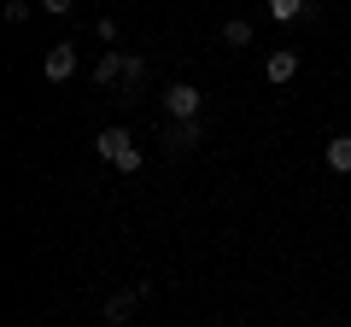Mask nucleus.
<instances>
[{"label": "nucleus", "mask_w": 351, "mask_h": 327, "mask_svg": "<svg viewBox=\"0 0 351 327\" xmlns=\"http://www.w3.org/2000/svg\"><path fill=\"white\" fill-rule=\"evenodd\" d=\"M199 140H205V123H199V117H188V123H170V129H164V146H170V152H193Z\"/></svg>", "instance_id": "3"}, {"label": "nucleus", "mask_w": 351, "mask_h": 327, "mask_svg": "<svg viewBox=\"0 0 351 327\" xmlns=\"http://www.w3.org/2000/svg\"><path fill=\"white\" fill-rule=\"evenodd\" d=\"M147 287H135V292H117V298H106V322H129V310H135V298Z\"/></svg>", "instance_id": "8"}, {"label": "nucleus", "mask_w": 351, "mask_h": 327, "mask_svg": "<svg viewBox=\"0 0 351 327\" xmlns=\"http://www.w3.org/2000/svg\"><path fill=\"white\" fill-rule=\"evenodd\" d=\"M199 105H205V94L193 88V82H170V88H164V112H170V123L199 117Z\"/></svg>", "instance_id": "2"}, {"label": "nucleus", "mask_w": 351, "mask_h": 327, "mask_svg": "<svg viewBox=\"0 0 351 327\" xmlns=\"http://www.w3.org/2000/svg\"><path fill=\"white\" fill-rule=\"evenodd\" d=\"M304 12V0H269V18L276 24H287V18H299Z\"/></svg>", "instance_id": "10"}, {"label": "nucleus", "mask_w": 351, "mask_h": 327, "mask_svg": "<svg viewBox=\"0 0 351 327\" xmlns=\"http://www.w3.org/2000/svg\"><path fill=\"white\" fill-rule=\"evenodd\" d=\"M123 70H129V53H100V64H94V88L123 82Z\"/></svg>", "instance_id": "6"}, {"label": "nucleus", "mask_w": 351, "mask_h": 327, "mask_svg": "<svg viewBox=\"0 0 351 327\" xmlns=\"http://www.w3.org/2000/svg\"><path fill=\"white\" fill-rule=\"evenodd\" d=\"M263 76H269L276 88H281V82H293V76H299V53H293V47H276L269 59H263Z\"/></svg>", "instance_id": "5"}, {"label": "nucleus", "mask_w": 351, "mask_h": 327, "mask_svg": "<svg viewBox=\"0 0 351 327\" xmlns=\"http://www.w3.org/2000/svg\"><path fill=\"white\" fill-rule=\"evenodd\" d=\"M94 146H100V158H112L117 170H123V176H135V170H141V146L129 140V129H106V135L94 140Z\"/></svg>", "instance_id": "1"}, {"label": "nucleus", "mask_w": 351, "mask_h": 327, "mask_svg": "<svg viewBox=\"0 0 351 327\" xmlns=\"http://www.w3.org/2000/svg\"><path fill=\"white\" fill-rule=\"evenodd\" d=\"M41 70H47V82H64V76H76V47H71V41H59V47H47V59H41Z\"/></svg>", "instance_id": "4"}, {"label": "nucleus", "mask_w": 351, "mask_h": 327, "mask_svg": "<svg viewBox=\"0 0 351 327\" xmlns=\"http://www.w3.org/2000/svg\"><path fill=\"white\" fill-rule=\"evenodd\" d=\"M223 41H228V47H246V41H252V24H246V18H228V24H223Z\"/></svg>", "instance_id": "9"}, {"label": "nucleus", "mask_w": 351, "mask_h": 327, "mask_svg": "<svg viewBox=\"0 0 351 327\" xmlns=\"http://www.w3.org/2000/svg\"><path fill=\"white\" fill-rule=\"evenodd\" d=\"M41 6H47L53 18H64V12H71V6H76V0H41Z\"/></svg>", "instance_id": "12"}, {"label": "nucleus", "mask_w": 351, "mask_h": 327, "mask_svg": "<svg viewBox=\"0 0 351 327\" xmlns=\"http://www.w3.org/2000/svg\"><path fill=\"white\" fill-rule=\"evenodd\" d=\"M141 76H147V64H141V59H135V53H129V70H123V88H135Z\"/></svg>", "instance_id": "11"}, {"label": "nucleus", "mask_w": 351, "mask_h": 327, "mask_svg": "<svg viewBox=\"0 0 351 327\" xmlns=\"http://www.w3.org/2000/svg\"><path fill=\"white\" fill-rule=\"evenodd\" d=\"M328 170L351 176V135H334V140H328Z\"/></svg>", "instance_id": "7"}]
</instances>
